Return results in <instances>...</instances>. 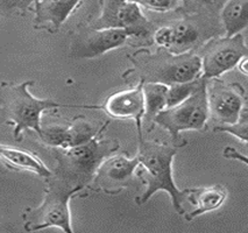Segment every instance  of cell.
I'll list each match as a JSON object with an SVG mask.
<instances>
[{"label":"cell","instance_id":"obj_24","mask_svg":"<svg viewBox=\"0 0 248 233\" xmlns=\"http://www.w3.org/2000/svg\"><path fill=\"white\" fill-rule=\"evenodd\" d=\"M37 0H0V13L10 14L14 11H26Z\"/></svg>","mask_w":248,"mask_h":233},{"label":"cell","instance_id":"obj_5","mask_svg":"<svg viewBox=\"0 0 248 233\" xmlns=\"http://www.w3.org/2000/svg\"><path fill=\"white\" fill-rule=\"evenodd\" d=\"M46 181L48 186L42 203L36 208L27 209L22 215L25 230L34 232L49 227H57L64 232L73 233L69 202L74 195L83 189L71 186L54 175Z\"/></svg>","mask_w":248,"mask_h":233},{"label":"cell","instance_id":"obj_19","mask_svg":"<svg viewBox=\"0 0 248 233\" xmlns=\"http://www.w3.org/2000/svg\"><path fill=\"white\" fill-rule=\"evenodd\" d=\"M143 83V82H142ZM143 98H145V117L147 122H154L158 112L166 109V97L168 85L160 83H143Z\"/></svg>","mask_w":248,"mask_h":233},{"label":"cell","instance_id":"obj_3","mask_svg":"<svg viewBox=\"0 0 248 233\" xmlns=\"http://www.w3.org/2000/svg\"><path fill=\"white\" fill-rule=\"evenodd\" d=\"M34 80L22 83H0V125H13V135L21 141L25 131L41 132L43 112L57 108L90 109V105H68L51 99H40L31 93L28 88Z\"/></svg>","mask_w":248,"mask_h":233},{"label":"cell","instance_id":"obj_15","mask_svg":"<svg viewBox=\"0 0 248 233\" xmlns=\"http://www.w3.org/2000/svg\"><path fill=\"white\" fill-rule=\"evenodd\" d=\"M184 197L194 206L191 211L183 215L186 220L191 221L198 216L215 211L223 206L227 198V189L220 184L201 188H186L184 189Z\"/></svg>","mask_w":248,"mask_h":233},{"label":"cell","instance_id":"obj_13","mask_svg":"<svg viewBox=\"0 0 248 233\" xmlns=\"http://www.w3.org/2000/svg\"><path fill=\"white\" fill-rule=\"evenodd\" d=\"M142 82L131 89H125L109 94L103 105L98 106L112 119H133L137 124L138 135H142V122L145 117V98Z\"/></svg>","mask_w":248,"mask_h":233},{"label":"cell","instance_id":"obj_21","mask_svg":"<svg viewBox=\"0 0 248 233\" xmlns=\"http://www.w3.org/2000/svg\"><path fill=\"white\" fill-rule=\"evenodd\" d=\"M186 12L202 16H216L227 0H182Z\"/></svg>","mask_w":248,"mask_h":233},{"label":"cell","instance_id":"obj_20","mask_svg":"<svg viewBox=\"0 0 248 233\" xmlns=\"http://www.w3.org/2000/svg\"><path fill=\"white\" fill-rule=\"evenodd\" d=\"M203 79V77H200V78L190 80V82L176 83V84L168 85L166 97V108H171V106L180 104L183 100L189 98L200 88Z\"/></svg>","mask_w":248,"mask_h":233},{"label":"cell","instance_id":"obj_1","mask_svg":"<svg viewBox=\"0 0 248 233\" xmlns=\"http://www.w3.org/2000/svg\"><path fill=\"white\" fill-rule=\"evenodd\" d=\"M138 140L139 149L137 156L139 159V168H137L135 174L145 184L146 190L141 196L135 198V203L143 205L157 191H166L175 211L178 215H184V190L177 188L172 177V161L180 147L145 140L143 134L138 135Z\"/></svg>","mask_w":248,"mask_h":233},{"label":"cell","instance_id":"obj_6","mask_svg":"<svg viewBox=\"0 0 248 233\" xmlns=\"http://www.w3.org/2000/svg\"><path fill=\"white\" fill-rule=\"evenodd\" d=\"M207 80L203 79L200 88L189 98L180 104L166 108L154 118V123L169 132L175 146L183 147L186 141H181V132L204 131L206 128L210 112L207 105Z\"/></svg>","mask_w":248,"mask_h":233},{"label":"cell","instance_id":"obj_7","mask_svg":"<svg viewBox=\"0 0 248 233\" xmlns=\"http://www.w3.org/2000/svg\"><path fill=\"white\" fill-rule=\"evenodd\" d=\"M218 27L215 16L194 14L191 19L158 28L154 41L158 47L172 54L190 53L213 39Z\"/></svg>","mask_w":248,"mask_h":233},{"label":"cell","instance_id":"obj_18","mask_svg":"<svg viewBox=\"0 0 248 233\" xmlns=\"http://www.w3.org/2000/svg\"><path fill=\"white\" fill-rule=\"evenodd\" d=\"M225 37L240 34L248 25V0H227L220 11Z\"/></svg>","mask_w":248,"mask_h":233},{"label":"cell","instance_id":"obj_22","mask_svg":"<svg viewBox=\"0 0 248 233\" xmlns=\"http://www.w3.org/2000/svg\"><path fill=\"white\" fill-rule=\"evenodd\" d=\"M215 132L229 133L234 135L238 140L247 143L248 142V109L247 104L242 108L238 120L231 125H220L213 128Z\"/></svg>","mask_w":248,"mask_h":233},{"label":"cell","instance_id":"obj_4","mask_svg":"<svg viewBox=\"0 0 248 233\" xmlns=\"http://www.w3.org/2000/svg\"><path fill=\"white\" fill-rule=\"evenodd\" d=\"M108 125L109 123L106 124L102 131L88 142L70 148H54L56 159L54 176L82 189L91 184L102 161L108 155L117 153L120 148L117 140L103 138L104 131Z\"/></svg>","mask_w":248,"mask_h":233},{"label":"cell","instance_id":"obj_23","mask_svg":"<svg viewBox=\"0 0 248 233\" xmlns=\"http://www.w3.org/2000/svg\"><path fill=\"white\" fill-rule=\"evenodd\" d=\"M139 6H143L147 10L156 11V12H168L174 10L178 0H131Z\"/></svg>","mask_w":248,"mask_h":233},{"label":"cell","instance_id":"obj_11","mask_svg":"<svg viewBox=\"0 0 248 233\" xmlns=\"http://www.w3.org/2000/svg\"><path fill=\"white\" fill-rule=\"evenodd\" d=\"M138 167L137 155L134 157H128L126 154L108 155L98 167L91 186L108 195H118L132 183Z\"/></svg>","mask_w":248,"mask_h":233},{"label":"cell","instance_id":"obj_16","mask_svg":"<svg viewBox=\"0 0 248 233\" xmlns=\"http://www.w3.org/2000/svg\"><path fill=\"white\" fill-rule=\"evenodd\" d=\"M80 1L82 0H37L34 27L59 31Z\"/></svg>","mask_w":248,"mask_h":233},{"label":"cell","instance_id":"obj_9","mask_svg":"<svg viewBox=\"0 0 248 233\" xmlns=\"http://www.w3.org/2000/svg\"><path fill=\"white\" fill-rule=\"evenodd\" d=\"M90 27L97 30H125L132 37H145L151 33V24L140 6L131 0H102V11Z\"/></svg>","mask_w":248,"mask_h":233},{"label":"cell","instance_id":"obj_8","mask_svg":"<svg viewBox=\"0 0 248 233\" xmlns=\"http://www.w3.org/2000/svg\"><path fill=\"white\" fill-rule=\"evenodd\" d=\"M201 48L202 77L205 79L218 78L232 70L248 51L241 33L231 37H213Z\"/></svg>","mask_w":248,"mask_h":233},{"label":"cell","instance_id":"obj_26","mask_svg":"<svg viewBox=\"0 0 248 233\" xmlns=\"http://www.w3.org/2000/svg\"><path fill=\"white\" fill-rule=\"evenodd\" d=\"M239 69L244 75H247V56L244 57V59L240 60V62L238 63Z\"/></svg>","mask_w":248,"mask_h":233},{"label":"cell","instance_id":"obj_10","mask_svg":"<svg viewBox=\"0 0 248 233\" xmlns=\"http://www.w3.org/2000/svg\"><path fill=\"white\" fill-rule=\"evenodd\" d=\"M132 34L125 30H97L83 27L75 34L70 55L75 59H94L125 45Z\"/></svg>","mask_w":248,"mask_h":233},{"label":"cell","instance_id":"obj_17","mask_svg":"<svg viewBox=\"0 0 248 233\" xmlns=\"http://www.w3.org/2000/svg\"><path fill=\"white\" fill-rule=\"evenodd\" d=\"M0 161L12 171H30L45 180L53 175V171L37 155L12 146L0 143Z\"/></svg>","mask_w":248,"mask_h":233},{"label":"cell","instance_id":"obj_25","mask_svg":"<svg viewBox=\"0 0 248 233\" xmlns=\"http://www.w3.org/2000/svg\"><path fill=\"white\" fill-rule=\"evenodd\" d=\"M223 155H224L225 157H226V159H233V160L242 161V162H244L245 165H247V163H248V160H247L246 155H241L238 152V149L234 148V147H230V146H227V147L224 149Z\"/></svg>","mask_w":248,"mask_h":233},{"label":"cell","instance_id":"obj_2","mask_svg":"<svg viewBox=\"0 0 248 233\" xmlns=\"http://www.w3.org/2000/svg\"><path fill=\"white\" fill-rule=\"evenodd\" d=\"M133 67L123 75L125 79L134 77L138 82L171 85L202 77L201 57L194 51L172 54L158 48L155 53L141 49L128 56Z\"/></svg>","mask_w":248,"mask_h":233},{"label":"cell","instance_id":"obj_12","mask_svg":"<svg viewBox=\"0 0 248 233\" xmlns=\"http://www.w3.org/2000/svg\"><path fill=\"white\" fill-rule=\"evenodd\" d=\"M207 105L210 114L224 125H231L238 120L240 112L247 104L246 91L239 83L224 84L215 80L206 88Z\"/></svg>","mask_w":248,"mask_h":233},{"label":"cell","instance_id":"obj_14","mask_svg":"<svg viewBox=\"0 0 248 233\" xmlns=\"http://www.w3.org/2000/svg\"><path fill=\"white\" fill-rule=\"evenodd\" d=\"M108 123L109 122H106L100 128H96L84 120V118H78L69 126L42 127L39 138L45 145L51 148H70L88 142L92 138L96 137Z\"/></svg>","mask_w":248,"mask_h":233}]
</instances>
